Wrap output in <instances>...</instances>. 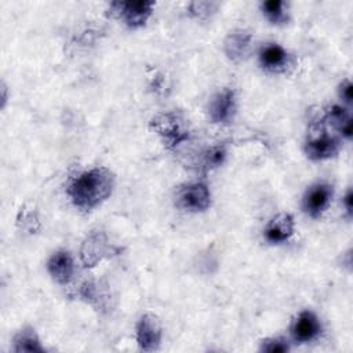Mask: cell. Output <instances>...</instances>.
<instances>
[{"mask_svg":"<svg viewBox=\"0 0 353 353\" xmlns=\"http://www.w3.org/2000/svg\"><path fill=\"white\" fill-rule=\"evenodd\" d=\"M339 150V141L335 137L321 131L317 135L310 137L305 143V153L312 160H327L334 157Z\"/></svg>","mask_w":353,"mask_h":353,"instance_id":"obj_9","label":"cell"},{"mask_svg":"<svg viewBox=\"0 0 353 353\" xmlns=\"http://www.w3.org/2000/svg\"><path fill=\"white\" fill-rule=\"evenodd\" d=\"M14 352H43L44 347L32 327H23L14 336Z\"/></svg>","mask_w":353,"mask_h":353,"instance_id":"obj_16","label":"cell"},{"mask_svg":"<svg viewBox=\"0 0 353 353\" xmlns=\"http://www.w3.org/2000/svg\"><path fill=\"white\" fill-rule=\"evenodd\" d=\"M47 270L57 283L68 284L74 273V265L70 254L63 250L54 252L47 262Z\"/></svg>","mask_w":353,"mask_h":353,"instance_id":"obj_12","label":"cell"},{"mask_svg":"<svg viewBox=\"0 0 353 353\" xmlns=\"http://www.w3.org/2000/svg\"><path fill=\"white\" fill-rule=\"evenodd\" d=\"M259 63L269 72H280L287 68L288 54L280 44L269 43L259 51Z\"/></svg>","mask_w":353,"mask_h":353,"instance_id":"obj_14","label":"cell"},{"mask_svg":"<svg viewBox=\"0 0 353 353\" xmlns=\"http://www.w3.org/2000/svg\"><path fill=\"white\" fill-rule=\"evenodd\" d=\"M175 204L185 211H192V212L205 211L211 204L210 189L203 182L185 185L176 192Z\"/></svg>","mask_w":353,"mask_h":353,"instance_id":"obj_4","label":"cell"},{"mask_svg":"<svg viewBox=\"0 0 353 353\" xmlns=\"http://www.w3.org/2000/svg\"><path fill=\"white\" fill-rule=\"evenodd\" d=\"M114 175L105 167H94L74 176L66 193L76 208L90 212L102 204L113 192Z\"/></svg>","mask_w":353,"mask_h":353,"instance_id":"obj_1","label":"cell"},{"mask_svg":"<svg viewBox=\"0 0 353 353\" xmlns=\"http://www.w3.org/2000/svg\"><path fill=\"white\" fill-rule=\"evenodd\" d=\"M112 245L103 232L90 233L81 243L80 247V259L84 268L97 266L103 258L110 256Z\"/></svg>","mask_w":353,"mask_h":353,"instance_id":"obj_5","label":"cell"},{"mask_svg":"<svg viewBox=\"0 0 353 353\" xmlns=\"http://www.w3.org/2000/svg\"><path fill=\"white\" fill-rule=\"evenodd\" d=\"M150 127L167 148H175L189 137L186 121L178 112L157 113L152 119Z\"/></svg>","mask_w":353,"mask_h":353,"instance_id":"obj_2","label":"cell"},{"mask_svg":"<svg viewBox=\"0 0 353 353\" xmlns=\"http://www.w3.org/2000/svg\"><path fill=\"white\" fill-rule=\"evenodd\" d=\"M332 186L327 182H319L310 186L303 196V211L312 218H320L328 208L332 199Z\"/></svg>","mask_w":353,"mask_h":353,"instance_id":"obj_6","label":"cell"},{"mask_svg":"<svg viewBox=\"0 0 353 353\" xmlns=\"http://www.w3.org/2000/svg\"><path fill=\"white\" fill-rule=\"evenodd\" d=\"M339 97L346 102L350 103L352 98H353V85L350 83V80H343L341 87H339Z\"/></svg>","mask_w":353,"mask_h":353,"instance_id":"obj_22","label":"cell"},{"mask_svg":"<svg viewBox=\"0 0 353 353\" xmlns=\"http://www.w3.org/2000/svg\"><path fill=\"white\" fill-rule=\"evenodd\" d=\"M153 1H113L110 3V11L119 17L128 28L137 29L146 23L153 12Z\"/></svg>","mask_w":353,"mask_h":353,"instance_id":"obj_3","label":"cell"},{"mask_svg":"<svg viewBox=\"0 0 353 353\" xmlns=\"http://www.w3.org/2000/svg\"><path fill=\"white\" fill-rule=\"evenodd\" d=\"M262 352H269V353H279V352H287L290 350V345L287 341L280 339V338H269L262 342L261 346Z\"/></svg>","mask_w":353,"mask_h":353,"instance_id":"obj_21","label":"cell"},{"mask_svg":"<svg viewBox=\"0 0 353 353\" xmlns=\"http://www.w3.org/2000/svg\"><path fill=\"white\" fill-rule=\"evenodd\" d=\"M137 342L145 352H153L161 342V325L154 314H143L137 324Z\"/></svg>","mask_w":353,"mask_h":353,"instance_id":"obj_8","label":"cell"},{"mask_svg":"<svg viewBox=\"0 0 353 353\" xmlns=\"http://www.w3.org/2000/svg\"><path fill=\"white\" fill-rule=\"evenodd\" d=\"M294 218L288 212H279L268 222L263 237L270 244H281L291 239L294 234Z\"/></svg>","mask_w":353,"mask_h":353,"instance_id":"obj_10","label":"cell"},{"mask_svg":"<svg viewBox=\"0 0 353 353\" xmlns=\"http://www.w3.org/2000/svg\"><path fill=\"white\" fill-rule=\"evenodd\" d=\"M236 112V92L232 88L218 91L208 103V117L212 123H228Z\"/></svg>","mask_w":353,"mask_h":353,"instance_id":"obj_7","label":"cell"},{"mask_svg":"<svg viewBox=\"0 0 353 353\" xmlns=\"http://www.w3.org/2000/svg\"><path fill=\"white\" fill-rule=\"evenodd\" d=\"M18 225L30 232V233H36V230H39L40 228V223H39V218H37V214L30 208V210H26L25 207L21 208L19 211V215H18Z\"/></svg>","mask_w":353,"mask_h":353,"instance_id":"obj_19","label":"cell"},{"mask_svg":"<svg viewBox=\"0 0 353 353\" xmlns=\"http://www.w3.org/2000/svg\"><path fill=\"white\" fill-rule=\"evenodd\" d=\"M324 121L339 131L345 138L352 137V117L347 110L339 105H332L324 116Z\"/></svg>","mask_w":353,"mask_h":353,"instance_id":"obj_15","label":"cell"},{"mask_svg":"<svg viewBox=\"0 0 353 353\" xmlns=\"http://www.w3.org/2000/svg\"><path fill=\"white\" fill-rule=\"evenodd\" d=\"M261 8H262V12L266 17V19L270 21L272 23H274V25L285 23V21L288 19L287 4L281 0L263 1Z\"/></svg>","mask_w":353,"mask_h":353,"instance_id":"obj_17","label":"cell"},{"mask_svg":"<svg viewBox=\"0 0 353 353\" xmlns=\"http://www.w3.org/2000/svg\"><path fill=\"white\" fill-rule=\"evenodd\" d=\"M343 205H345V208H346L347 215L350 216V215H352V208H353V193H352L350 189L346 192V194H345V197H343Z\"/></svg>","mask_w":353,"mask_h":353,"instance_id":"obj_23","label":"cell"},{"mask_svg":"<svg viewBox=\"0 0 353 353\" xmlns=\"http://www.w3.org/2000/svg\"><path fill=\"white\" fill-rule=\"evenodd\" d=\"M216 10V3L212 1H193L189 4V12L199 19L210 17Z\"/></svg>","mask_w":353,"mask_h":353,"instance_id":"obj_20","label":"cell"},{"mask_svg":"<svg viewBox=\"0 0 353 353\" xmlns=\"http://www.w3.org/2000/svg\"><path fill=\"white\" fill-rule=\"evenodd\" d=\"M225 157H226V150L223 146H221V145L211 146L203 152L200 167H203L204 170L215 168L223 163Z\"/></svg>","mask_w":353,"mask_h":353,"instance_id":"obj_18","label":"cell"},{"mask_svg":"<svg viewBox=\"0 0 353 353\" xmlns=\"http://www.w3.org/2000/svg\"><path fill=\"white\" fill-rule=\"evenodd\" d=\"M321 332L319 317L312 310L301 312L291 325V335L294 341L305 343L316 339Z\"/></svg>","mask_w":353,"mask_h":353,"instance_id":"obj_11","label":"cell"},{"mask_svg":"<svg viewBox=\"0 0 353 353\" xmlns=\"http://www.w3.org/2000/svg\"><path fill=\"white\" fill-rule=\"evenodd\" d=\"M252 36L248 32H233L229 33L223 41V51L226 57L233 62L243 61L250 50Z\"/></svg>","mask_w":353,"mask_h":353,"instance_id":"obj_13","label":"cell"}]
</instances>
